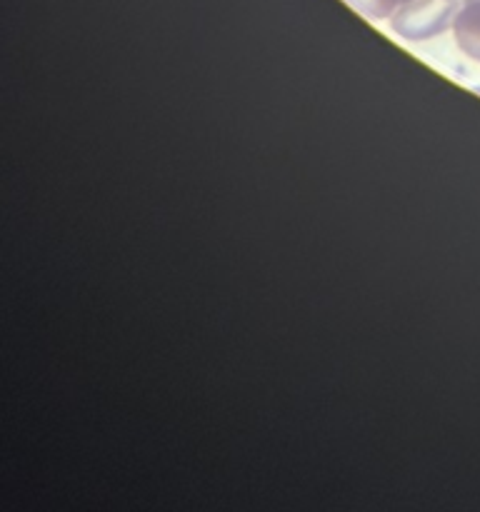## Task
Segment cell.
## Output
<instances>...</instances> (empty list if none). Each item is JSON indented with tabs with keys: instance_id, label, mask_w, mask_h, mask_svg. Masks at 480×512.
Returning a JSON list of instances; mask_svg holds the SVG:
<instances>
[{
	"instance_id": "1",
	"label": "cell",
	"mask_w": 480,
	"mask_h": 512,
	"mask_svg": "<svg viewBox=\"0 0 480 512\" xmlns=\"http://www.w3.org/2000/svg\"><path fill=\"white\" fill-rule=\"evenodd\" d=\"M458 0H413L390 15V28L405 40H428L453 25Z\"/></svg>"
},
{
	"instance_id": "2",
	"label": "cell",
	"mask_w": 480,
	"mask_h": 512,
	"mask_svg": "<svg viewBox=\"0 0 480 512\" xmlns=\"http://www.w3.org/2000/svg\"><path fill=\"white\" fill-rule=\"evenodd\" d=\"M453 33L458 48L473 60H480V0H463L458 5Z\"/></svg>"
},
{
	"instance_id": "3",
	"label": "cell",
	"mask_w": 480,
	"mask_h": 512,
	"mask_svg": "<svg viewBox=\"0 0 480 512\" xmlns=\"http://www.w3.org/2000/svg\"><path fill=\"white\" fill-rule=\"evenodd\" d=\"M348 5H353L358 13H363L370 20H383L390 18L398 8L413 3V0H345Z\"/></svg>"
}]
</instances>
